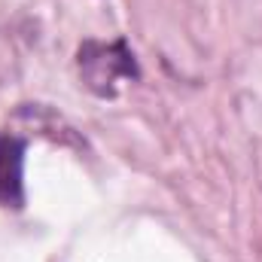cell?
Here are the masks:
<instances>
[{
	"label": "cell",
	"instance_id": "6da1fadb",
	"mask_svg": "<svg viewBox=\"0 0 262 262\" xmlns=\"http://www.w3.org/2000/svg\"><path fill=\"white\" fill-rule=\"evenodd\" d=\"M76 67H79L82 82L101 98H113L122 82H131L137 76V64L125 40H113V43L85 40L79 46Z\"/></svg>",
	"mask_w": 262,
	"mask_h": 262
},
{
	"label": "cell",
	"instance_id": "7a4b0ae2",
	"mask_svg": "<svg viewBox=\"0 0 262 262\" xmlns=\"http://www.w3.org/2000/svg\"><path fill=\"white\" fill-rule=\"evenodd\" d=\"M25 201V143L15 134L0 137V207Z\"/></svg>",
	"mask_w": 262,
	"mask_h": 262
}]
</instances>
